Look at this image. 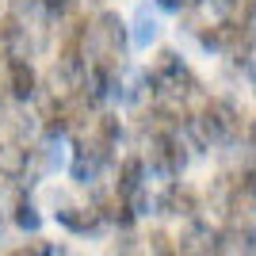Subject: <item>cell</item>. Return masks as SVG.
<instances>
[{
    "label": "cell",
    "instance_id": "6da1fadb",
    "mask_svg": "<svg viewBox=\"0 0 256 256\" xmlns=\"http://www.w3.org/2000/svg\"><path fill=\"white\" fill-rule=\"evenodd\" d=\"M126 54V23L115 12L96 16V23H84V62L88 65H107L118 69Z\"/></svg>",
    "mask_w": 256,
    "mask_h": 256
},
{
    "label": "cell",
    "instance_id": "7a4b0ae2",
    "mask_svg": "<svg viewBox=\"0 0 256 256\" xmlns=\"http://www.w3.org/2000/svg\"><path fill=\"white\" fill-rule=\"evenodd\" d=\"M146 80L153 84V96L157 100H188L195 88H199V80H195L192 69L176 58V50H160Z\"/></svg>",
    "mask_w": 256,
    "mask_h": 256
},
{
    "label": "cell",
    "instance_id": "3957f363",
    "mask_svg": "<svg viewBox=\"0 0 256 256\" xmlns=\"http://www.w3.org/2000/svg\"><path fill=\"white\" fill-rule=\"evenodd\" d=\"M192 126L199 130V142H210V146H226V142H237L241 134V115H237V107L230 100H206L199 118H192Z\"/></svg>",
    "mask_w": 256,
    "mask_h": 256
},
{
    "label": "cell",
    "instance_id": "277c9868",
    "mask_svg": "<svg viewBox=\"0 0 256 256\" xmlns=\"http://www.w3.org/2000/svg\"><path fill=\"white\" fill-rule=\"evenodd\" d=\"M146 157H150V168L164 180H176L184 172V164H188L176 130H150L146 134Z\"/></svg>",
    "mask_w": 256,
    "mask_h": 256
},
{
    "label": "cell",
    "instance_id": "5b68a950",
    "mask_svg": "<svg viewBox=\"0 0 256 256\" xmlns=\"http://www.w3.org/2000/svg\"><path fill=\"white\" fill-rule=\"evenodd\" d=\"M0 58L4 62H27L31 58V38H27V27L16 16H4L0 20Z\"/></svg>",
    "mask_w": 256,
    "mask_h": 256
},
{
    "label": "cell",
    "instance_id": "8992f818",
    "mask_svg": "<svg viewBox=\"0 0 256 256\" xmlns=\"http://www.w3.org/2000/svg\"><path fill=\"white\" fill-rule=\"evenodd\" d=\"M160 214H172V218H199V195L188 188V184L180 180H168V188H164V195H160Z\"/></svg>",
    "mask_w": 256,
    "mask_h": 256
},
{
    "label": "cell",
    "instance_id": "52a82bcc",
    "mask_svg": "<svg viewBox=\"0 0 256 256\" xmlns=\"http://www.w3.org/2000/svg\"><path fill=\"white\" fill-rule=\"evenodd\" d=\"M180 256H214V230L199 218H188V230L180 234Z\"/></svg>",
    "mask_w": 256,
    "mask_h": 256
},
{
    "label": "cell",
    "instance_id": "ba28073f",
    "mask_svg": "<svg viewBox=\"0 0 256 256\" xmlns=\"http://www.w3.org/2000/svg\"><path fill=\"white\" fill-rule=\"evenodd\" d=\"M58 222L69 230V234H96L100 230V214H96V206H73V203H65L62 199V206H58Z\"/></svg>",
    "mask_w": 256,
    "mask_h": 256
},
{
    "label": "cell",
    "instance_id": "9c48e42d",
    "mask_svg": "<svg viewBox=\"0 0 256 256\" xmlns=\"http://www.w3.org/2000/svg\"><path fill=\"white\" fill-rule=\"evenodd\" d=\"M27 164H31V150L23 142H0V176L4 180L27 176Z\"/></svg>",
    "mask_w": 256,
    "mask_h": 256
},
{
    "label": "cell",
    "instance_id": "30bf717a",
    "mask_svg": "<svg viewBox=\"0 0 256 256\" xmlns=\"http://www.w3.org/2000/svg\"><path fill=\"white\" fill-rule=\"evenodd\" d=\"M8 65V96L12 100H31L38 92V76H34L31 62H4Z\"/></svg>",
    "mask_w": 256,
    "mask_h": 256
},
{
    "label": "cell",
    "instance_id": "8fae6325",
    "mask_svg": "<svg viewBox=\"0 0 256 256\" xmlns=\"http://www.w3.org/2000/svg\"><path fill=\"white\" fill-rule=\"evenodd\" d=\"M142 180H146V160H142V157H126L122 164H118V184H115V192L122 195V199H130V195L142 192Z\"/></svg>",
    "mask_w": 256,
    "mask_h": 256
},
{
    "label": "cell",
    "instance_id": "7c38bea8",
    "mask_svg": "<svg viewBox=\"0 0 256 256\" xmlns=\"http://www.w3.org/2000/svg\"><path fill=\"white\" fill-rule=\"evenodd\" d=\"M16 226H20V230H31V234L42 226V218H38L31 199H20V203H16Z\"/></svg>",
    "mask_w": 256,
    "mask_h": 256
},
{
    "label": "cell",
    "instance_id": "4fadbf2b",
    "mask_svg": "<svg viewBox=\"0 0 256 256\" xmlns=\"http://www.w3.org/2000/svg\"><path fill=\"white\" fill-rule=\"evenodd\" d=\"M150 252L153 256H180L176 245H172V237L164 234V230H153V234H150Z\"/></svg>",
    "mask_w": 256,
    "mask_h": 256
},
{
    "label": "cell",
    "instance_id": "5bb4252c",
    "mask_svg": "<svg viewBox=\"0 0 256 256\" xmlns=\"http://www.w3.org/2000/svg\"><path fill=\"white\" fill-rule=\"evenodd\" d=\"M34 4H38V0H8V16H16V20H27Z\"/></svg>",
    "mask_w": 256,
    "mask_h": 256
},
{
    "label": "cell",
    "instance_id": "9a60e30c",
    "mask_svg": "<svg viewBox=\"0 0 256 256\" xmlns=\"http://www.w3.org/2000/svg\"><path fill=\"white\" fill-rule=\"evenodd\" d=\"M42 4H46V8H50V12H54V16H65V12L73 8L76 0H42Z\"/></svg>",
    "mask_w": 256,
    "mask_h": 256
},
{
    "label": "cell",
    "instance_id": "2e32d148",
    "mask_svg": "<svg viewBox=\"0 0 256 256\" xmlns=\"http://www.w3.org/2000/svg\"><path fill=\"white\" fill-rule=\"evenodd\" d=\"M138 27H142V31H138V38H142V42H146V38H153V20H150V16H146V12H142Z\"/></svg>",
    "mask_w": 256,
    "mask_h": 256
},
{
    "label": "cell",
    "instance_id": "e0dca14e",
    "mask_svg": "<svg viewBox=\"0 0 256 256\" xmlns=\"http://www.w3.org/2000/svg\"><path fill=\"white\" fill-rule=\"evenodd\" d=\"M8 256H46V248H42V252H38V248H12Z\"/></svg>",
    "mask_w": 256,
    "mask_h": 256
},
{
    "label": "cell",
    "instance_id": "ac0fdd59",
    "mask_svg": "<svg viewBox=\"0 0 256 256\" xmlns=\"http://www.w3.org/2000/svg\"><path fill=\"white\" fill-rule=\"evenodd\" d=\"M164 8H188V4H195V0H160Z\"/></svg>",
    "mask_w": 256,
    "mask_h": 256
},
{
    "label": "cell",
    "instance_id": "d6986e66",
    "mask_svg": "<svg viewBox=\"0 0 256 256\" xmlns=\"http://www.w3.org/2000/svg\"><path fill=\"white\" fill-rule=\"evenodd\" d=\"M0 226H4V218H0Z\"/></svg>",
    "mask_w": 256,
    "mask_h": 256
}]
</instances>
